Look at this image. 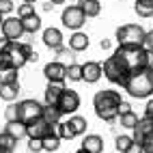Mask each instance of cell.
Segmentation results:
<instances>
[{
	"instance_id": "cell-1",
	"label": "cell",
	"mask_w": 153,
	"mask_h": 153,
	"mask_svg": "<svg viewBox=\"0 0 153 153\" xmlns=\"http://www.w3.org/2000/svg\"><path fill=\"white\" fill-rule=\"evenodd\" d=\"M123 88L127 91L129 97L134 99H147L153 95V65L136 67L129 71V76L125 78Z\"/></svg>"
},
{
	"instance_id": "cell-2",
	"label": "cell",
	"mask_w": 153,
	"mask_h": 153,
	"mask_svg": "<svg viewBox=\"0 0 153 153\" xmlns=\"http://www.w3.org/2000/svg\"><path fill=\"white\" fill-rule=\"evenodd\" d=\"M123 97H121L119 91H110V88H104V91H97L95 97H93V108H95V114L106 121V123H112L114 119H119V106Z\"/></svg>"
},
{
	"instance_id": "cell-3",
	"label": "cell",
	"mask_w": 153,
	"mask_h": 153,
	"mask_svg": "<svg viewBox=\"0 0 153 153\" xmlns=\"http://www.w3.org/2000/svg\"><path fill=\"white\" fill-rule=\"evenodd\" d=\"M101 71H104V76L110 80L112 84L123 86L125 78L129 76V71H131V67L127 65V60H125L123 56H119V54L114 52L112 56H108V58L104 60V65H101Z\"/></svg>"
},
{
	"instance_id": "cell-4",
	"label": "cell",
	"mask_w": 153,
	"mask_h": 153,
	"mask_svg": "<svg viewBox=\"0 0 153 153\" xmlns=\"http://www.w3.org/2000/svg\"><path fill=\"white\" fill-rule=\"evenodd\" d=\"M145 35L147 30L140 24H123L117 28V41L119 45H145Z\"/></svg>"
},
{
	"instance_id": "cell-5",
	"label": "cell",
	"mask_w": 153,
	"mask_h": 153,
	"mask_svg": "<svg viewBox=\"0 0 153 153\" xmlns=\"http://www.w3.org/2000/svg\"><path fill=\"white\" fill-rule=\"evenodd\" d=\"M60 22L69 30H80L86 24V15H84L82 9H80V4H69V7L63 9V13H60Z\"/></svg>"
},
{
	"instance_id": "cell-6",
	"label": "cell",
	"mask_w": 153,
	"mask_h": 153,
	"mask_svg": "<svg viewBox=\"0 0 153 153\" xmlns=\"http://www.w3.org/2000/svg\"><path fill=\"white\" fill-rule=\"evenodd\" d=\"M41 110H43V104H39L37 99H22L17 101V121L28 125L30 121L41 117Z\"/></svg>"
},
{
	"instance_id": "cell-7",
	"label": "cell",
	"mask_w": 153,
	"mask_h": 153,
	"mask_svg": "<svg viewBox=\"0 0 153 153\" xmlns=\"http://www.w3.org/2000/svg\"><path fill=\"white\" fill-rule=\"evenodd\" d=\"M78 108H80V95H78V91L63 88L60 99H58V110L63 112V114H76Z\"/></svg>"
},
{
	"instance_id": "cell-8",
	"label": "cell",
	"mask_w": 153,
	"mask_h": 153,
	"mask_svg": "<svg viewBox=\"0 0 153 153\" xmlns=\"http://www.w3.org/2000/svg\"><path fill=\"white\" fill-rule=\"evenodd\" d=\"M0 30H2V37H7L9 41H17V39H22L26 33H24V26H22V17H4L2 26H0Z\"/></svg>"
},
{
	"instance_id": "cell-9",
	"label": "cell",
	"mask_w": 153,
	"mask_h": 153,
	"mask_svg": "<svg viewBox=\"0 0 153 153\" xmlns=\"http://www.w3.org/2000/svg\"><path fill=\"white\" fill-rule=\"evenodd\" d=\"M52 131H54V125L48 123L43 117L30 121V123L26 125V136H28V138H39V140H43L48 134H52Z\"/></svg>"
},
{
	"instance_id": "cell-10",
	"label": "cell",
	"mask_w": 153,
	"mask_h": 153,
	"mask_svg": "<svg viewBox=\"0 0 153 153\" xmlns=\"http://www.w3.org/2000/svg\"><path fill=\"white\" fill-rule=\"evenodd\" d=\"M65 71H67V65L60 63V60H52L43 67V76L48 82H54V84H63L65 82Z\"/></svg>"
},
{
	"instance_id": "cell-11",
	"label": "cell",
	"mask_w": 153,
	"mask_h": 153,
	"mask_svg": "<svg viewBox=\"0 0 153 153\" xmlns=\"http://www.w3.org/2000/svg\"><path fill=\"white\" fill-rule=\"evenodd\" d=\"M101 76H104V71H101V63L88 60V63L82 65V82H86V84H95Z\"/></svg>"
},
{
	"instance_id": "cell-12",
	"label": "cell",
	"mask_w": 153,
	"mask_h": 153,
	"mask_svg": "<svg viewBox=\"0 0 153 153\" xmlns=\"http://www.w3.org/2000/svg\"><path fill=\"white\" fill-rule=\"evenodd\" d=\"M7 50H9V54H11V63H13L15 69H22V67L28 63V58H26V54H24V48H22V43H19V41H9Z\"/></svg>"
},
{
	"instance_id": "cell-13",
	"label": "cell",
	"mask_w": 153,
	"mask_h": 153,
	"mask_svg": "<svg viewBox=\"0 0 153 153\" xmlns=\"http://www.w3.org/2000/svg\"><path fill=\"white\" fill-rule=\"evenodd\" d=\"M43 43H45V48H50V50H56L58 48H63V33H60L58 28H45L43 30Z\"/></svg>"
},
{
	"instance_id": "cell-14",
	"label": "cell",
	"mask_w": 153,
	"mask_h": 153,
	"mask_svg": "<svg viewBox=\"0 0 153 153\" xmlns=\"http://www.w3.org/2000/svg\"><path fill=\"white\" fill-rule=\"evenodd\" d=\"M82 149L88 151V153H101V151H104V138L97 136V134H84Z\"/></svg>"
},
{
	"instance_id": "cell-15",
	"label": "cell",
	"mask_w": 153,
	"mask_h": 153,
	"mask_svg": "<svg viewBox=\"0 0 153 153\" xmlns=\"http://www.w3.org/2000/svg\"><path fill=\"white\" fill-rule=\"evenodd\" d=\"M63 84H54V82H48L45 86V93H43V101L45 106H58V99H60V93H63Z\"/></svg>"
},
{
	"instance_id": "cell-16",
	"label": "cell",
	"mask_w": 153,
	"mask_h": 153,
	"mask_svg": "<svg viewBox=\"0 0 153 153\" xmlns=\"http://www.w3.org/2000/svg\"><path fill=\"white\" fill-rule=\"evenodd\" d=\"M151 129H153V119H147V117L138 119V123H136V127H134V136H131V138H134V142H138V145H140Z\"/></svg>"
},
{
	"instance_id": "cell-17",
	"label": "cell",
	"mask_w": 153,
	"mask_h": 153,
	"mask_svg": "<svg viewBox=\"0 0 153 153\" xmlns=\"http://www.w3.org/2000/svg\"><path fill=\"white\" fill-rule=\"evenodd\" d=\"M88 35L86 33H80V30H74V35L69 37V48L74 50V52H84L88 48Z\"/></svg>"
},
{
	"instance_id": "cell-18",
	"label": "cell",
	"mask_w": 153,
	"mask_h": 153,
	"mask_svg": "<svg viewBox=\"0 0 153 153\" xmlns=\"http://www.w3.org/2000/svg\"><path fill=\"white\" fill-rule=\"evenodd\" d=\"M4 131L11 138H15V140H22V138H26V123H22V121H7V125H4Z\"/></svg>"
},
{
	"instance_id": "cell-19",
	"label": "cell",
	"mask_w": 153,
	"mask_h": 153,
	"mask_svg": "<svg viewBox=\"0 0 153 153\" xmlns=\"http://www.w3.org/2000/svg\"><path fill=\"white\" fill-rule=\"evenodd\" d=\"M22 26H24L26 35H35L37 30H41V17H39L37 13L26 15V17H22Z\"/></svg>"
},
{
	"instance_id": "cell-20",
	"label": "cell",
	"mask_w": 153,
	"mask_h": 153,
	"mask_svg": "<svg viewBox=\"0 0 153 153\" xmlns=\"http://www.w3.org/2000/svg\"><path fill=\"white\" fill-rule=\"evenodd\" d=\"M67 123L71 125V129H74L76 136H84V134H86L88 123H86L84 117H80V114H69V121H67Z\"/></svg>"
},
{
	"instance_id": "cell-21",
	"label": "cell",
	"mask_w": 153,
	"mask_h": 153,
	"mask_svg": "<svg viewBox=\"0 0 153 153\" xmlns=\"http://www.w3.org/2000/svg\"><path fill=\"white\" fill-rule=\"evenodd\" d=\"M78 4H80V9L84 11L86 17H97V15L101 13L99 0H78Z\"/></svg>"
},
{
	"instance_id": "cell-22",
	"label": "cell",
	"mask_w": 153,
	"mask_h": 153,
	"mask_svg": "<svg viewBox=\"0 0 153 153\" xmlns=\"http://www.w3.org/2000/svg\"><path fill=\"white\" fill-rule=\"evenodd\" d=\"M17 95H19V82L0 84V99H4V101H15Z\"/></svg>"
},
{
	"instance_id": "cell-23",
	"label": "cell",
	"mask_w": 153,
	"mask_h": 153,
	"mask_svg": "<svg viewBox=\"0 0 153 153\" xmlns=\"http://www.w3.org/2000/svg\"><path fill=\"white\" fill-rule=\"evenodd\" d=\"M41 117L48 121V123H58L60 119H63V112L58 110V106H45L43 104V110H41Z\"/></svg>"
},
{
	"instance_id": "cell-24",
	"label": "cell",
	"mask_w": 153,
	"mask_h": 153,
	"mask_svg": "<svg viewBox=\"0 0 153 153\" xmlns=\"http://www.w3.org/2000/svg\"><path fill=\"white\" fill-rule=\"evenodd\" d=\"M54 131H56V136H58L60 140H71V138H76L74 129H71V125L67 123V121H58V123H54Z\"/></svg>"
},
{
	"instance_id": "cell-25",
	"label": "cell",
	"mask_w": 153,
	"mask_h": 153,
	"mask_svg": "<svg viewBox=\"0 0 153 153\" xmlns=\"http://www.w3.org/2000/svg\"><path fill=\"white\" fill-rule=\"evenodd\" d=\"M134 11L138 17H153V0H136Z\"/></svg>"
},
{
	"instance_id": "cell-26",
	"label": "cell",
	"mask_w": 153,
	"mask_h": 153,
	"mask_svg": "<svg viewBox=\"0 0 153 153\" xmlns=\"http://www.w3.org/2000/svg\"><path fill=\"white\" fill-rule=\"evenodd\" d=\"M65 78L69 80V82H82V65L69 63L67 65V71H65Z\"/></svg>"
},
{
	"instance_id": "cell-27",
	"label": "cell",
	"mask_w": 153,
	"mask_h": 153,
	"mask_svg": "<svg viewBox=\"0 0 153 153\" xmlns=\"http://www.w3.org/2000/svg\"><path fill=\"white\" fill-rule=\"evenodd\" d=\"M119 121H121V127H125V129H134L136 123H138V114L134 110H129V112H123V114H119Z\"/></svg>"
},
{
	"instance_id": "cell-28",
	"label": "cell",
	"mask_w": 153,
	"mask_h": 153,
	"mask_svg": "<svg viewBox=\"0 0 153 153\" xmlns=\"http://www.w3.org/2000/svg\"><path fill=\"white\" fill-rule=\"evenodd\" d=\"M58 147H60V138L56 136V131H52V134H48L45 138H43V151H58Z\"/></svg>"
},
{
	"instance_id": "cell-29",
	"label": "cell",
	"mask_w": 153,
	"mask_h": 153,
	"mask_svg": "<svg viewBox=\"0 0 153 153\" xmlns=\"http://www.w3.org/2000/svg\"><path fill=\"white\" fill-rule=\"evenodd\" d=\"M17 71L15 67H9V69H2L0 71V84H13L17 82Z\"/></svg>"
},
{
	"instance_id": "cell-30",
	"label": "cell",
	"mask_w": 153,
	"mask_h": 153,
	"mask_svg": "<svg viewBox=\"0 0 153 153\" xmlns=\"http://www.w3.org/2000/svg\"><path fill=\"white\" fill-rule=\"evenodd\" d=\"M131 142H134V138H131V136H117L114 147H117V151H119V153H125V151L131 147Z\"/></svg>"
},
{
	"instance_id": "cell-31",
	"label": "cell",
	"mask_w": 153,
	"mask_h": 153,
	"mask_svg": "<svg viewBox=\"0 0 153 153\" xmlns=\"http://www.w3.org/2000/svg\"><path fill=\"white\" fill-rule=\"evenodd\" d=\"M56 54H58L56 60H60V63H71V58H74V50H71V48H58Z\"/></svg>"
},
{
	"instance_id": "cell-32",
	"label": "cell",
	"mask_w": 153,
	"mask_h": 153,
	"mask_svg": "<svg viewBox=\"0 0 153 153\" xmlns=\"http://www.w3.org/2000/svg\"><path fill=\"white\" fill-rule=\"evenodd\" d=\"M9 67H13L11 54H9V50H0V71H2V69H9Z\"/></svg>"
},
{
	"instance_id": "cell-33",
	"label": "cell",
	"mask_w": 153,
	"mask_h": 153,
	"mask_svg": "<svg viewBox=\"0 0 153 153\" xmlns=\"http://www.w3.org/2000/svg\"><path fill=\"white\" fill-rule=\"evenodd\" d=\"M15 138H11V136H9L7 134V131H0V147H7V149H13L15 147Z\"/></svg>"
},
{
	"instance_id": "cell-34",
	"label": "cell",
	"mask_w": 153,
	"mask_h": 153,
	"mask_svg": "<svg viewBox=\"0 0 153 153\" xmlns=\"http://www.w3.org/2000/svg\"><path fill=\"white\" fill-rule=\"evenodd\" d=\"M33 13H35V4L24 2V4L17 7V17H26V15H33Z\"/></svg>"
},
{
	"instance_id": "cell-35",
	"label": "cell",
	"mask_w": 153,
	"mask_h": 153,
	"mask_svg": "<svg viewBox=\"0 0 153 153\" xmlns=\"http://www.w3.org/2000/svg\"><path fill=\"white\" fill-rule=\"evenodd\" d=\"M4 119H7V121H15V119H17V104L9 101V106H7V110H4Z\"/></svg>"
},
{
	"instance_id": "cell-36",
	"label": "cell",
	"mask_w": 153,
	"mask_h": 153,
	"mask_svg": "<svg viewBox=\"0 0 153 153\" xmlns=\"http://www.w3.org/2000/svg\"><path fill=\"white\" fill-rule=\"evenodd\" d=\"M28 151H30V153H41V151H43V140L30 138V142H28Z\"/></svg>"
},
{
	"instance_id": "cell-37",
	"label": "cell",
	"mask_w": 153,
	"mask_h": 153,
	"mask_svg": "<svg viewBox=\"0 0 153 153\" xmlns=\"http://www.w3.org/2000/svg\"><path fill=\"white\" fill-rule=\"evenodd\" d=\"M140 145H142V151L145 153H153V129L145 136V140H142Z\"/></svg>"
},
{
	"instance_id": "cell-38",
	"label": "cell",
	"mask_w": 153,
	"mask_h": 153,
	"mask_svg": "<svg viewBox=\"0 0 153 153\" xmlns=\"http://www.w3.org/2000/svg\"><path fill=\"white\" fill-rule=\"evenodd\" d=\"M15 9V4H13V0H0V11H2L4 15L7 13H11Z\"/></svg>"
},
{
	"instance_id": "cell-39",
	"label": "cell",
	"mask_w": 153,
	"mask_h": 153,
	"mask_svg": "<svg viewBox=\"0 0 153 153\" xmlns=\"http://www.w3.org/2000/svg\"><path fill=\"white\" fill-rule=\"evenodd\" d=\"M145 48L149 50V52H153V28L147 30V35H145Z\"/></svg>"
},
{
	"instance_id": "cell-40",
	"label": "cell",
	"mask_w": 153,
	"mask_h": 153,
	"mask_svg": "<svg viewBox=\"0 0 153 153\" xmlns=\"http://www.w3.org/2000/svg\"><path fill=\"white\" fill-rule=\"evenodd\" d=\"M145 117H147V119H153V99L147 101V106H145Z\"/></svg>"
},
{
	"instance_id": "cell-41",
	"label": "cell",
	"mask_w": 153,
	"mask_h": 153,
	"mask_svg": "<svg viewBox=\"0 0 153 153\" xmlns=\"http://www.w3.org/2000/svg\"><path fill=\"white\" fill-rule=\"evenodd\" d=\"M125 153H145V151H142V145H138V142H131V147H129Z\"/></svg>"
},
{
	"instance_id": "cell-42",
	"label": "cell",
	"mask_w": 153,
	"mask_h": 153,
	"mask_svg": "<svg viewBox=\"0 0 153 153\" xmlns=\"http://www.w3.org/2000/svg\"><path fill=\"white\" fill-rule=\"evenodd\" d=\"M131 106L127 104V101H121V106H119V114H123V112H129Z\"/></svg>"
},
{
	"instance_id": "cell-43",
	"label": "cell",
	"mask_w": 153,
	"mask_h": 153,
	"mask_svg": "<svg viewBox=\"0 0 153 153\" xmlns=\"http://www.w3.org/2000/svg\"><path fill=\"white\" fill-rule=\"evenodd\" d=\"M99 48H101V50H110V39H101V41H99Z\"/></svg>"
},
{
	"instance_id": "cell-44",
	"label": "cell",
	"mask_w": 153,
	"mask_h": 153,
	"mask_svg": "<svg viewBox=\"0 0 153 153\" xmlns=\"http://www.w3.org/2000/svg\"><path fill=\"white\" fill-rule=\"evenodd\" d=\"M7 45H9V39L2 37V39H0V50H7Z\"/></svg>"
},
{
	"instance_id": "cell-45",
	"label": "cell",
	"mask_w": 153,
	"mask_h": 153,
	"mask_svg": "<svg viewBox=\"0 0 153 153\" xmlns=\"http://www.w3.org/2000/svg\"><path fill=\"white\" fill-rule=\"evenodd\" d=\"M52 9H54V4H52V2H50V0H48V2L43 4V11H52Z\"/></svg>"
},
{
	"instance_id": "cell-46",
	"label": "cell",
	"mask_w": 153,
	"mask_h": 153,
	"mask_svg": "<svg viewBox=\"0 0 153 153\" xmlns=\"http://www.w3.org/2000/svg\"><path fill=\"white\" fill-rule=\"evenodd\" d=\"M0 153H13V149H7V147H0Z\"/></svg>"
},
{
	"instance_id": "cell-47",
	"label": "cell",
	"mask_w": 153,
	"mask_h": 153,
	"mask_svg": "<svg viewBox=\"0 0 153 153\" xmlns=\"http://www.w3.org/2000/svg\"><path fill=\"white\" fill-rule=\"evenodd\" d=\"M50 2H52V4L56 7V4H63V2H67V0H50Z\"/></svg>"
},
{
	"instance_id": "cell-48",
	"label": "cell",
	"mask_w": 153,
	"mask_h": 153,
	"mask_svg": "<svg viewBox=\"0 0 153 153\" xmlns=\"http://www.w3.org/2000/svg\"><path fill=\"white\" fill-rule=\"evenodd\" d=\"M2 22H4V13L0 11V26H2Z\"/></svg>"
},
{
	"instance_id": "cell-49",
	"label": "cell",
	"mask_w": 153,
	"mask_h": 153,
	"mask_svg": "<svg viewBox=\"0 0 153 153\" xmlns=\"http://www.w3.org/2000/svg\"><path fill=\"white\" fill-rule=\"evenodd\" d=\"M76 153H88V151H84V149H82V147H80V149H78V151H76Z\"/></svg>"
},
{
	"instance_id": "cell-50",
	"label": "cell",
	"mask_w": 153,
	"mask_h": 153,
	"mask_svg": "<svg viewBox=\"0 0 153 153\" xmlns=\"http://www.w3.org/2000/svg\"><path fill=\"white\" fill-rule=\"evenodd\" d=\"M24 2H28V4H35V2H37V0H24Z\"/></svg>"
}]
</instances>
